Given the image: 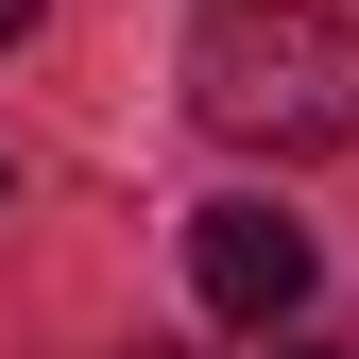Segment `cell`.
Wrapping results in <instances>:
<instances>
[{
	"mask_svg": "<svg viewBox=\"0 0 359 359\" xmlns=\"http://www.w3.org/2000/svg\"><path fill=\"white\" fill-rule=\"evenodd\" d=\"M189 120L240 137V154H342L359 137V18H325V0H205Z\"/></svg>",
	"mask_w": 359,
	"mask_h": 359,
	"instance_id": "obj_1",
	"label": "cell"
},
{
	"mask_svg": "<svg viewBox=\"0 0 359 359\" xmlns=\"http://www.w3.org/2000/svg\"><path fill=\"white\" fill-rule=\"evenodd\" d=\"M274 359H342V342H274Z\"/></svg>",
	"mask_w": 359,
	"mask_h": 359,
	"instance_id": "obj_4",
	"label": "cell"
},
{
	"mask_svg": "<svg viewBox=\"0 0 359 359\" xmlns=\"http://www.w3.org/2000/svg\"><path fill=\"white\" fill-rule=\"evenodd\" d=\"M137 359H154V342H137Z\"/></svg>",
	"mask_w": 359,
	"mask_h": 359,
	"instance_id": "obj_5",
	"label": "cell"
},
{
	"mask_svg": "<svg viewBox=\"0 0 359 359\" xmlns=\"http://www.w3.org/2000/svg\"><path fill=\"white\" fill-rule=\"evenodd\" d=\"M189 291L222 308V325H291L308 308V222L291 205H205L189 222Z\"/></svg>",
	"mask_w": 359,
	"mask_h": 359,
	"instance_id": "obj_2",
	"label": "cell"
},
{
	"mask_svg": "<svg viewBox=\"0 0 359 359\" xmlns=\"http://www.w3.org/2000/svg\"><path fill=\"white\" fill-rule=\"evenodd\" d=\"M34 18H52V0H0V52H18V34H34Z\"/></svg>",
	"mask_w": 359,
	"mask_h": 359,
	"instance_id": "obj_3",
	"label": "cell"
}]
</instances>
